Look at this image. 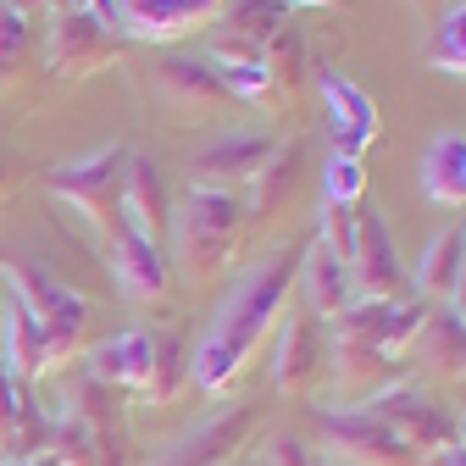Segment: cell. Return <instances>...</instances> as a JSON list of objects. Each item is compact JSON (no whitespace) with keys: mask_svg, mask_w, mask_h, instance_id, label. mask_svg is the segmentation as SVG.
I'll return each mask as SVG.
<instances>
[{"mask_svg":"<svg viewBox=\"0 0 466 466\" xmlns=\"http://www.w3.org/2000/svg\"><path fill=\"white\" fill-rule=\"evenodd\" d=\"M300 261H306V245H283L267 267H256L250 278L233 283L228 306L217 311L211 333L189 350V378L206 389V394H228L239 383L250 350L267 339V328L283 317L289 306V289L300 283Z\"/></svg>","mask_w":466,"mask_h":466,"instance_id":"6da1fadb","label":"cell"},{"mask_svg":"<svg viewBox=\"0 0 466 466\" xmlns=\"http://www.w3.org/2000/svg\"><path fill=\"white\" fill-rule=\"evenodd\" d=\"M178 256L195 278H217L239 261L250 245V200L245 195H222V189H195L178 206Z\"/></svg>","mask_w":466,"mask_h":466,"instance_id":"7a4b0ae2","label":"cell"},{"mask_svg":"<svg viewBox=\"0 0 466 466\" xmlns=\"http://www.w3.org/2000/svg\"><path fill=\"white\" fill-rule=\"evenodd\" d=\"M128 161H134V150H123V145H106V150H95L89 161H67V167H50L45 172V189L62 200V206H73L100 239H106V228L123 217V184H128Z\"/></svg>","mask_w":466,"mask_h":466,"instance_id":"3957f363","label":"cell"},{"mask_svg":"<svg viewBox=\"0 0 466 466\" xmlns=\"http://www.w3.org/2000/svg\"><path fill=\"white\" fill-rule=\"evenodd\" d=\"M283 134H267V128H239V134H228L217 145H206L195 161H189V178L195 189H222V195H250L272 161L283 156Z\"/></svg>","mask_w":466,"mask_h":466,"instance_id":"277c9868","label":"cell"},{"mask_svg":"<svg viewBox=\"0 0 466 466\" xmlns=\"http://www.w3.org/2000/svg\"><path fill=\"white\" fill-rule=\"evenodd\" d=\"M0 283H6L12 295L45 322L50 344L62 350V361L84 344V333H89V300H84V295L62 289V283H56L45 267H34V261H6V267H0Z\"/></svg>","mask_w":466,"mask_h":466,"instance_id":"5b68a950","label":"cell"},{"mask_svg":"<svg viewBox=\"0 0 466 466\" xmlns=\"http://www.w3.org/2000/svg\"><path fill=\"white\" fill-rule=\"evenodd\" d=\"M361 411L372 417V422H383L389 433H400L405 444H411L422 461L428 455H439V450H450V444H461V428H455V417L444 411L439 400H428L422 394V383H389V389H378Z\"/></svg>","mask_w":466,"mask_h":466,"instance_id":"8992f818","label":"cell"},{"mask_svg":"<svg viewBox=\"0 0 466 466\" xmlns=\"http://www.w3.org/2000/svg\"><path fill=\"white\" fill-rule=\"evenodd\" d=\"M123 34L116 28H106L95 12H78V6H67V12H56L50 17V34H45V62H50V73L56 78H89V73H100V67H111L116 56H123Z\"/></svg>","mask_w":466,"mask_h":466,"instance_id":"52a82bcc","label":"cell"},{"mask_svg":"<svg viewBox=\"0 0 466 466\" xmlns=\"http://www.w3.org/2000/svg\"><path fill=\"white\" fill-rule=\"evenodd\" d=\"M311 428L328 439L333 455L356 461V466H422V455L400 433H389L383 422H372L361 405L356 411H311Z\"/></svg>","mask_w":466,"mask_h":466,"instance_id":"ba28073f","label":"cell"},{"mask_svg":"<svg viewBox=\"0 0 466 466\" xmlns=\"http://www.w3.org/2000/svg\"><path fill=\"white\" fill-rule=\"evenodd\" d=\"M328 378V322L306 306H295L283 317V339H278V361H272V383L278 394L300 400Z\"/></svg>","mask_w":466,"mask_h":466,"instance_id":"9c48e42d","label":"cell"},{"mask_svg":"<svg viewBox=\"0 0 466 466\" xmlns=\"http://www.w3.org/2000/svg\"><path fill=\"white\" fill-rule=\"evenodd\" d=\"M106 250H111V278L123 295H134V300H167L172 295V261L128 217H116L106 228Z\"/></svg>","mask_w":466,"mask_h":466,"instance_id":"30bf717a","label":"cell"},{"mask_svg":"<svg viewBox=\"0 0 466 466\" xmlns=\"http://www.w3.org/2000/svg\"><path fill=\"white\" fill-rule=\"evenodd\" d=\"M222 6L228 0H116V34L145 39V45H172V39L217 23Z\"/></svg>","mask_w":466,"mask_h":466,"instance_id":"8fae6325","label":"cell"},{"mask_svg":"<svg viewBox=\"0 0 466 466\" xmlns=\"http://www.w3.org/2000/svg\"><path fill=\"white\" fill-rule=\"evenodd\" d=\"M356 300H405V267L394 256V233L378 211L356 217V256H350Z\"/></svg>","mask_w":466,"mask_h":466,"instance_id":"7c38bea8","label":"cell"},{"mask_svg":"<svg viewBox=\"0 0 466 466\" xmlns=\"http://www.w3.org/2000/svg\"><path fill=\"white\" fill-rule=\"evenodd\" d=\"M317 89H322V106H328V123H333V156H350L361 161L367 145L383 134L378 128V106L361 84H350L344 73L333 67H317Z\"/></svg>","mask_w":466,"mask_h":466,"instance_id":"4fadbf2b","label":"cell"},{"mask_svg":"<svg viewBox=\"0 0 466 466\" xmlns=\"http://www.w3.org/2000/svg\"><path fill=\"white\" fill-rule=\"evenodd\" d=\"M156 350H161V333L156 328H123L89 350V372L111 389H128L134 400L150 394V378H156Z\"/></svg>","mask_w":466,"mask_h":466,"instance_id":"5bb4252c","label":"cell"},{"mask_svg":"<svg viewBox=\"0 0 466 466\" xmlns=\"http://www.w3.org/2000/svg\"><path fill=\"white\" fill-rule=\"evenodd\" d=\"M0 350H6V367H12V378H23V383H34V378H45L50 367H62V350L50 344V333H45V322L12 295L6 283H0Z\"/></svg>","mask_w":466,"mask_h":466,"instance_id":"9a60e30c","label":"cell"},{"mask_svg":"<svg viewBox=\"0 0 466 466\" xmlns=\"http://www.w3.org/2000/svg\"><path fill=\"white\" fill-rule=\"evenodd\" d=\"M156 89L172 111H184V116H206V111H222L233 106V95L222 89L217 67L211 62H189V56H167V62L156 67Z\"/></svg>","mask_w":466,"mask_h":466,"instance_id":"2e32d148","label":"cell"},{"mask_svg":"<svg viewBox=\"0 0 466 466\" xmlns=\"http://www.w3.org/2000/svg\"><path fill=\"white\" fill-rule=\"evenodd\" d=\"M256 422H261V417H256V405L222 411V417H211L206 428H195L178 450H167V461H178V466H228L233 455L245 450V439H250Z\"/></svg>","mask_w":466,"mask_h":466,"instance_id":"e0dca14e","label":"cell"},{"mask_svg":"<svg viewBox=\"0 0 466 466\" xmlns=\"http://www.w3.org/2000/svg\"><path fill=\"white\" fill-rule=\"evenodd\" d=\"M350 300H356V283H350V267L328 250V245H306V261H300V306L317 311L322 322H333Z\"/></svg>","mask_w":466,"mask_h":466,"instance_id":"ac0fdd59","label":"cell"},{"mask_svg":"<svg viewBox=\"0 0 466 466\" xmlns=\"http://www.w3.org/2000/svg\"><path fill=\"white\" fill-rule=\"evenodd\" d=\"M123 217L145 233V239L161 245V233H167V222H172V195H167V178H161V167H156L150 156H134V161H128Z\"/></svg>","mask_w":466,"mask_h":466,"instance_id":"d6986e66","label":"cell"},{"mask_svg":"<svg viewBox=\"0 0 466 466\" xmlns=\"http://www.w3.org/2000/svg\"><path fill=\"white\" fill-rule=\"evenodd\" d=\"M411 356H417L433 378H466V328L455 322L450 306H428Z\"/></svg>","mask_w":466,"mask_h":466,"instance_id":"ffe728a7","label":"cell"},{"mask_svg":"<svg viewBox=\"0 0 466 466\" xmlns=\"http://www.w3.org/2000/svg\"><path fill=\"white\" fill-rule=\"evenodd\" d=\"M461 267H466V228H444L439 239L422 250L417 272H411V283H417V300H428V306H450Z\"/></svg>","mask_w":466,"mask_h":466,"instance_id":"44dd1931","label":"cell"},{"mask_svg":"<svg viewBox=\"0 0 466 466\" xmlns=\"http://www.w3.org/2000/svg\"><path fill=\"white\" fill-rule=\"evenodd\" d=\"M422 189L444 211L466 206V134H439L428 145V156H422Z\"/></svg>","mask_w":466,"mask_h":466,"instance_id":"7402d4cb","label":"cell"},{"mask_svg":"<svg viewBox=\"0 0 466 466\" xmlns=\"http://www.w3.org/2000/svg\"><path fill=\"white\" fill-rule=\"evenodd\" d=\"M211 67H217L222 89L233 95V106H261V111H278V106H283V89H278V78L267 73L261 56H256V62H211Z\"/></svg>","mask_w":466,"mask_h":466,"instance_id":"603a6c76","label":"cell"},{"mask_svg":"<svg viewBox=\"0 0 466 466\" xmlns=\"http://www.w3.org/2000/svg\"><path fill=\"white\" fill-rule=\"evenodd\" d=\"M28 62H34V23L0 6V95L28 78Z\"/></svg>","mask_w":466,"mask_h":466,"instance_id":"cb8c5ba5","label":"cell"},{"mask_svg":"<svg viewBox=\"0 0 466 466\" xmlns=\"http://www.w3.org/2000/svg\"><path fill=\"white\" fill-rule=\"evenodd\" d=\"M428 67L433 73H450V78H466V0L439 17V34L428 45Z\"/></svg>","mask_w":466,"mask_h":466,"instance_id":"d4e9b609","label":"cell"},{"mask_svg":"<svg viewBox=\"0 0 466 466\" xmlns=\"http://www.w3.org/2000/svg\"><path fill=\"white\" fill-rule=\"evenodd\" d=\"M189 378V344L178 333H161V350H156V378H150V394L139 405H167V400H178Z\"/></svg>","mask_w":466,"mask_h":466,"instance_id":"484cf974","label":"cell"},{"mask_svg":"<svg viewBox=\"0 0 466 466\" xmlns=\"http://www.w3.org/2000/svg\"><path fill=\"white\" fill-rule=\"evenodd\" d=\"M267 73L278 78V89H283V100L300 89V73H306V34H300V23H289L272 45H267Z\"/></svg>","mask_w":466,"mask_h":466,"instance_id":"4316f807","label":"cell"},{"mask_svg":"<svg viewBox=\"0 0 466 466\" xmlns=\"http://www.w3.org/2000/svg\"><path fill=\"white\" fill-rule=\"evenodd\" d=\"M356 217H361V206L322 200V228H317V245H328L344 267H350V256H356Z\"/></svg>","mask_w":466,"mask_h":466,"instance_id":"83f0119b","label":"cell"},{"mask_svg":"<svg viewBox=\"0 0 466 466\" xmlns=\"http://www.w3.org/2000/svg\"><path fill=\"white\" fill-rule=\"evenodd\" d=\"M361 189H367V167H361V161H350V156H328V172H322V200L361 206Z\"/></svg>","mask_w":466,"mask_h":466,"instance_id":"f1b7e54d","label":"cell"},{"mask_svg":"<svg viewBox=\"0 0 466 466\" xmlns=\"http://www.w3.org/2000/svg\"><path fill=\"white\" fill-rule=\"evenodd\" d=\"M267 455H272V466H322V455H317L306 439H295V433H278V439L267 444Z\"/></svg>","mask_w":466,"mask_h":466,"instance_id":"f546056e","label":"cell"},{"mask_svg":"<svg viewBox=\"0 0 466 466\" xmlns=\"http://www.w3.org/2000/svg\"><path fill=\"white\" fill-rule=\"evenodd\" d=\"M0 6H6V12H17V17H39V12H67V0H0Z\"/></svg>","mask_w":466,"mask_h":466,"instance_id":"4dcf8cb0","label":"cell"},{"mask_svg":"<svg viewBox=\"0 0 466 466\" xmlns=\"http://www.w3.org/2000/svg\"><path fill=\"white\" fill-rule=\"evenodd\" d=\"M422 466H466V439H461V444H450V450H439V455H428Z\"/></svg>","mask_w":466,"mask_h":466,"instance_id":"1f68e13d","label":"cell"},{"mask_svg":"<svg viewBox=\"0 0 466 466\" xmlns=\"http://www.w3.org/2000/svg\"><path fill=\"white\" fill-rule=\"evenodd\" d=\"M450 311H455V322L466 328V267H461V278H455V295H450Z\"/></svg>","mask_w":466,"mask_h":466,"instance_id":"d6a6232c","label":"cell"},{"mask_svg":"<svg viewBox=\"0 0 466 466\" xmlns=\"http://www.w3.org/2000/svg\"><path fill=\"white\" fill-rule=\"evenodd\" d=\"M12 189H17V167H12L6 156H0V200H6Z\"/></svg>","mask_w":466,"mask_h":466,"instance_id":"836d02e7","label":"cell"},{"mask_svg":"<svg viewBox=\"0 0 466 466\" xmlns=\"http://www.w3.org/2000/svg\"><path fill=\"white\" fill-rule=\"evenodd\" d=\"M283 6H289V12H311V6L328 12V6H344V0H283Z\"/></svg>","mask_w":466,"mask_h":466,"instance_id":"e575fe53","label":"cell"},{"mask_svg":"<svg viewBox=\"0 0 466 466\" xmlns=\"http://www.w3.org/2000/svg\"><path fill=\"white\" fill-rule=\"evenodd\" d=\"M0 466H62L56 455H28V461H0Z\"/></svg>","mask_w":466,"mask_h":466,"instance_id":"d590c367","label":"cell"},{"mask_svg":"<svg viewBox=\"0 0 466 466\" xmlns=\"http://www.w3.org/2000/svg\"><path fill=\"white\" fill-rule=\"evenodd\" d=\"M67 6H78V12H89V6H100V0H67Z\"/></svg>","mask_w":466,"mask_h":466,"instance_id":"8d00e7d4","label":"cell"},{"mask_svg":"<svg viewBox=\"0 0 466 466\" xmlns=\"http://www.w3.org/2000/svg\"><path fill=\"white\" fill-rule=\"evenodd\" d=\"M161 466H178V461H167V455H161Z\"/></svg>","mask_w":466,"mask_h":466,"instance_id":"74e56055","label":"cell"},{"mask_svg":"<svg viewBox=\"0 0 466 466\" xmlns=\"http://www.w3.org/2000/svg\"><path fill=\"white\" fill-rule=\"evenodd\" d=\"M322 466H333V461H328V455H322Z\"/></svg>","mask_w":466,"mask_h":466,"instance_id":"f35d334b","label":"cell"}]
</instances>
